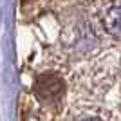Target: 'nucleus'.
Segmentation results:
<instances>
[{"label":"nucleus","mask_w":121,"mask_h":121,"mask_svg":"<svg viewBox=\"0 0 121 121\" xmlns=\"http://www.w3.org/2000/svg\"><path fill=\"white\" fill-rule=\"evenodd\" d=\"M99 22L105 33L121 40V0H103L99 7Z\"/></svg>","instance_id":"obj_1"},{"label":"nucleus","mask_w":121,"mask_h":121,"mask_svg":"<svg viewBox=\"0 0 121 121\" xmlns=\"http://www.w3.org/2000/svg\"><path fill=\"white\" fill-rule=\"evenodd\" d=\"M36 94L42 98V99L47 101H54L63 94V83L58 76L54 74H47L38 78V83H36Z\"/></svg>","instance_id":"obj_2"},{"label":"nucleus","mask_w":121,"mask_h":121,"mask_svg":"<svg viewBox=\"0 0 121 121\" xmlns=\"http://www.w3.org/2000/svg\"><path fill=\"white\" fill-rule=\"evenodd\" d=\"M87 121H103V119H98V117H92V119H87Z\"/></svg>","instance_id":"obj_3"}]
</instances>
